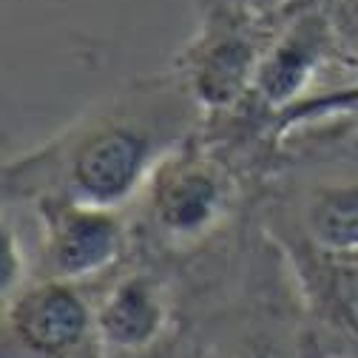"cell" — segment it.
I'll return each instance as SVG.
<instances>
[{"label": "cell", "instance_id": "obj_1", "mask_svg": "<svg viewBox=\"0 0 358 358\" xmlns=\"http://www.w3.org/2000/svg\"><path fill=\"white\" fill-rule=\"evenodd\" d=\"M205 108L176 69L143 74L88 106L40 145L6 159L3 202L46 196L128 208L157 165L202 131Z\"/></svg>", "mask_w": 358, "mask_h": 358}, {"label": "cell", "instance_id": "obj_2", "mask_svg": "<svg viewBox=\"0 0 358 358\" xmlns=\"http://www.w3.org/2000/svg\"><path fill=\"white\" fill-rule=\"evenodd\" d=\"M245 173L219 154L202 131L173 148L151 173L137 205V245L154 256L188 262L231 236L239 222Z\"/></svg>", "mask_w": 358, "mask_h": 358}, {"label": "cell", "instance_id": "obj_3", "mask_svg": "<svg viewBox=\"0 0 358 358\" xmlns=\"http://www.w3.org/2000/svg\"><path fill=\"white\" fill-rule=\"evenodd\" d=\"M256 222L290 267L301 304L304 358H358V256L319 248L267 199Z\"/></svg>", "mask_w": 358, "mask_h": 358}, {"label": "cell", "instance_id": "obj_4", "mask_svg": "<svg viewBox=\"0 0 358 358\" xmlns=\"http://www.w3.org/2000/svg\"><path fill=\"white\" fill-rule=\"evenodd\" d=\"M92 296L108 358H145L182 330L194 301V276L185 282L173 259L134 245V253L97 282Z\"/></svg>", "mask_w": 358, "mask_h": 358}, {"label": "cell", "instance_id": "obj_5", "mask_svg": "<svg viewBox=\"0 0 358 358\" xmlns=\"http://www.w3.org/2000/svg\"><path fill=\"white\" fill-rule=\"evenodd\" d=\"M279 23L259 17L242 0H199L196 29L171 69L188 83L205 114L228 111L250 94L259 60Z\"/></svg>", "mask_w": 358, "mask_h": 358}, {"label": "cell", "instance_id": "obj_6", "mask_svg": "<svg viewBox=\"0 0 358 358\" xmlns=\"http://www.w3.org/2000/svg\"><path fill=\"white\" fill-rule=\"evenodd\" d=\"M34 219V276L97 285L134 253L137 231L122 208L46 196L26 205Z\"/></svg>", "mask_w": 358, "mask_h": 358}, {"label": "cell", "instance_id": "obj_7", "mask_svg": "<svg viewBox=\"0 0 358 358\" xmlns=\"http://www.w3.org/2000/svg\"><path fill=\"white\" fill-rule=\"evenodd\" d=\"M3 358H108L85 285L29 279L3 299Z\"/></svg>", "mask_w": 358, "mask_h": 358}, {"label": "cell", "instance_id": "obj_8", "mask_svg": "<svg viewBox=\"0 0 358 358\" xmlns=\"http://www.w3.org/2000/svg\"><path fill=\"white\" fill-rule=\"evenodd\" d=\"M341 52L327 9H304L282 17L273 40L259 60L250 97L267 111L282 114L310 97V88L330 69L338 66Z\"/></svg>", "mask_w": 358, "mask_h": 358}, {"label": "cell", "instance_id": "obj_9", "mask_svg": "<svg viewBox=\"0 0 358 358\" xmlns=\"http://www.w3.org/2000/svg\"><path fill=\"white\" fill-rule=\"evenodd\" d=\"M267 202L279 205L319 248L358 256V179L316 185L299 210L276 191L267 196Z\"/></svg>", "mask_w": 358, "mask_h": 358}, {"label": "cell", "instance_id": "obj_10", "mask_svg": "<svg viewBox=\"0 0 358 358\" xmlns=\"http://www.w3.org/2000/svg\"><path fill=\"white\" fill-rule=\"evenodd\" d=\"M333 31H336V43L341 57L352 55L358 49V0H336L327 9Z\"/></svg>", "mask_w": 358, "mask_h": 358}, {"label": "cell", "instance_id": "obj_11", "mask_svg": "<svg viewBox=\"0 0 358 358\" xmlns=\"http://www.w3.org/2000/svg\"><path fill=\"white\" fill-rule=\"evenodd\" d=\"M242 3L256 12L259 17H271V20H282L287 15V9L296 3V0H242Z\"/></svg>", "mask_w": 358, "mask_h": 358}, {"label": "cell", "instance_id": "obj_12", "mask_svg": "<svg viewBox=\"0 0 358 358\" xmlns=\"http://www.w3.org/2000/svg\"><path fill=\"white\" fill-rule=\"evenodd\" d=\"M333 3H336V0H296V3L287 9V15H296V12H304V9H330Z\"/></svg>", "mask_w": 358, "mask_h": 358}, {"label": "cell", "instance_id": "obj_13", "mask_svg": "<svg viewBox=\"0 0 358 358\" xmlns=\"http://www.w3.org/2000/svg\"><path fill=\"white\" fill-rule=\"evenodd\" d=\"M338 66H341L344 71H350V74H352V83H358V49H355L352 55L341 57V60H338Z\"/></svg>", "mask_w": 358, "mask_h": 358}]
</instances>
